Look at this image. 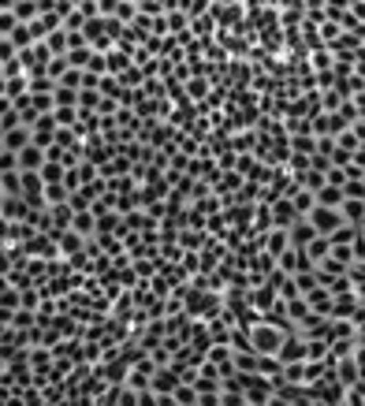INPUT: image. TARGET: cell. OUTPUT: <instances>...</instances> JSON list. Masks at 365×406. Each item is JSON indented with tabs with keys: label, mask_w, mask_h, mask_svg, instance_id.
<instances>
[{
	"label": "cell",
	"mask_w": 365,
	"mask_h": 406,
	"mask_svg": "<svg viewBox=\"0 0 365 406\" xmlns=\"http://www.w3.org/2000/svg\"><path fill=\"white\" fill-rule=\"evenodd\" d=\"M15 164H19V172H38L45 164V150L34 142H26L23 150H15Z\"/></svg>",
	"instance_id": "6da1fadb"
},
{
	"label": "cell",
	"mask_w": 365,
	"mask_h": 406,
	"mask_svg": "<svg viewBox=\"0 0 365 406\" xmlns=\"http://www.w3.org/2000/svg\"><path fill=\"white\" fill-rule=\"evenodd\" d=\"M313 220H317V227H335V224H340V216H335V213H324V209H321Z\"/></svg>",
	"instance_id": "7a4b0ae2"
},
{
	"label": "cell",
	"mask_w": 365,
	"mask_h": 406,
	"mask_svg": "<svg viewBox=\"0 0 365 406\" xmlns=\"http://www.w3.org/2000/svg\"><path fill=\"white\" fill-rule=\"evenodd\" d=\"M346 216H351V220H362V205H346Z\"/></svg>",
	"instance_id": "3957f363"
}]
</instances>
